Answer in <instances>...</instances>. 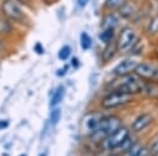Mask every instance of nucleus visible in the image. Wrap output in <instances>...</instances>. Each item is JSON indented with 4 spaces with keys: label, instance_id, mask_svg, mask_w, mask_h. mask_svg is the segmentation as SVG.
I'll return each mask as SVG.
<instances>
[{
    "label": "nucleus",
    "instance_id": "f257e3e1",
    "mask_svg": "<svg viewBox=\"0 0 158 156\" xmlns=\"http://www.w3.org/2000/svg\"><path fill=\"white\" fill-rule=\"evenodd\" d=\"M143 87H144V81L139 79L135 72L125 76H117L110 84V90L120 91L131 96L141 95Z\"/></svg>",
    "mask_w": 158,
    "mask_h": 156
},
{
    "label": "nucleus",
    "instance_id": "f03ea898",
    "mask_svg": "<svg viewBox=\"0 0 158 156\" xmlns=\"http://www.w3.org/2000/svg\"><path fill=\"white\" fill-rule=\"evenodd\" d=\"M122 125V122L118 117L116 115H107L102 117L100 120L98 128L90 133V139L95 142H102L107 136H110L115 130H117Z\"/></svg>",
    "mask_w": 158,
    "mask_h": 156
},
{
    "label": "nucleus",
    "instance_id": "7ed1b4c3",
    "mask_svg": "<svg viewBox=\"0 0 158 156\" xmlns=\"http://www.w3.org/2000/svg\"><path fill=\"white\" fill-rule=\"evenodd\" d=\"M132 101H133V96L120 92V91L110 90L107 93H105L101 97L100 107L105 111H112V109H118V108L126 107Z\"/></svg>",
    "mask_w": 158,
    "mask_h": 156
},
{
    "label": "nucleus",
    "instance_id": "20e7f679",
    "mask_svg": "<svg viewBox=\"0 0 158 156\" xmlns=\"http://www.w3.org/2000/svg\"><path fill=\"white\" fill-rule=\"evenodd\" d=\"M116 43H117L118 50L121 53H126V52L133 50V48L138 43V34H137L136 29L133 27H131V26L122 27L120 29L118 34H117Z\"/></svg>",
    "mask_w": 158,
    "mask_h": 156
},
{
    "label": "nucleus",
    "instance_id": "39448f33",
    "mask_svg": "<svg viewBox=\"0 0 158 156\" xmlns=\"http://www.w3.org/2000/svg\"><path fill=\"white\" fill-rule=\"evenodd\" d=\"M130 136H131V129L126 125H121L117 130H115L110 136H107L101 142V146L104 150H118L121 145Z\"/></svg>",
    "mask_w": 158,
    "mask_h": 156
},
{
    "label": "nucleus",
    "instance_id": "423d86ee",
    "mask_svg": "<svg viewBox=\"0 0 158 156\" xmlns=\"http://www.w3.org/2000/svg\"><path fill=\"white\" fill-rule=\"evenodd\" d=\"M135 74L143 81H157L158 82V65L151 61H138Z\"/></svg>",
    "mask_w": 158,
    "mask_h": 156
},
{
    "label": "nucleus",
    "instance_id": "0eeeda50",
    "mask_svg": "<svg viewBox=\"0 0 158 156\" xmlns=\"http://www.w3.org/2000/svg\"><path fill=\"white\" fill-rule=\"evenodd\" d=\"M1 12L10 20V21H17L22 22L25 20V14L15 0H2L1 2Z\"/></svg>",
    "mask_w": 158,
    "mask_h": 156
},
{
    "label": "nucleus",
    "instance_id": "6e6552de",
    "mask_svg": "<svg viewBox=\"0 0 158 156\" xmlns=\"http://www.w3.org/2000/svg\"><path fill=\"white\" fill-rule=\"evenodd\" d=\"M138 64V60L135 57H127L125 59H122L121 61H118L114 69H112V74L115 75V77L117 76H125V75H130L135 72V69Z\"/></svg>",
    "mask_w": 158,
    "mask_h": 156
},
{
    "label": "nucleus",
    "instance_id": "1a4fd4ad",
    "mask_svg": "<svg viewBox=\"0 0 158 156\" xmlns=\"http://www.w3.org/2000/svg\"><path fill=\"white\" fill-rule=\"evenodd\" d=\"M153 122H154L153 114L149 113V112H143V113L138 114V115L133 119V122H132L131 125H130V129H131L132 133L138 134V133H142V131L147 130V129L152 125Z\"/></svg>",
    "mask_w": 158,
    "mask_h": 156
},
{
    "label": "nucleus",
    "instance_id": "9d476101",
    "mask_svg": "<svg viewBox=\"0 0 158 156\" xmlns=\"http://www.w3.org/2000/svg\"><path fill=\"white\" fill-rule=\"evenodd\" d=\"M120 21H121V16L118 15V12L109 11L102 16L100 27L102 29H115L116 27H118Z\"/></svg>",
    "mask_w": 158,
    "mask_h": 156
},
{
    "label": "nucleus",
    "instance_id": "9b49d317",
    "mask_svg": "<svg viewBox=\"0 0 158 156\" xmlns=\"http://www.w3.org/2000/svg\"><path fill=\"white\" fill-rule=\"evenodd\" d=\"M118 47L116 42H111L109 44H105V48L101 52V60L102 63H109L111 59H114L116 57V54L118 53Z\"/></svg>",
    "mask_w": 158,
    "mask_h": 156
},
{
    "label": "nucleus",
    "instance_id": "f8f14e48",
    "mask_svg": "<svg viewBox=\"0 0 158 156\" xmlns=\"http://www.w3.org/2000/svg\"><path fill=\"white\" fill-rule=\"evenodd\" d=\"M102 117L104 115H101L100 113H90V114H88L85 117V119H84L85 130H88L89 133H93L98 128V125H99L100 120L102 119Z\"/></svg>",
    "mask_w": 158,
    "mask_h": 156
},
{
    "label": "nucleus",
    "instance_id": "ddd939ff",
    "mask_svg": "<svg viewBox=\"0 0 158 156\" xmlns=\"http://www.w3.org/2000/svg\"><path fill=\"white\" fill-rule=\"evenodd\" d=\"M137 11H138V9H137V6L133 4V2H131V1H127L117 12H118V15L121 16V18H125V20H131V18H133L136 15H137Z\"/></svg>",
    "mask_w": 158,
    "mask_h": 156
},
{
    "label": "nucleus",
    "instance_id": "4468645a",
    "mask_svg": "<svg viewBox=\"0 0 158 156\" xmlns=\"http://www.w3.org/2000/svg\"><path fill=\"white\" fill-rule=\"evenodd\" d=\"M146 32L151 37L158 34V14L149 17V20L147 21V25H146Z\"/></svg>",
    "mask_w": 158,
    "mask_h": 156
},
{
    "label": "nucleus",
    "instance_id": "2eb2a0df",
    "mask_svg": "<svg viewBox=\"0 0 158 156\" xmlns=\"http://www.w3.org/2000/svg\"><path fill=\"white\" fill-rule=\"evenodd\" d=\"M128 0H105L104 2V6L107 11H114V12H117Z\"/></svg>",
    "mask_w": 158,
    "mask_h": 156
},
{
    "label": "nucleus",
    "instance_id": "dca6fc26",
    "mask_svg": "<svg viewBox=\"0 0 158 156\" xmlns=\"http://www.w3.org/2000/svg\"><path fill=\"white\" fill-rule=\"evenodd\" d=\"M64 93H65V88H64V86H58L57 90L54 91L52 98H51V102H49L51 107H56V106H58V104L62 102V99H63V97H64Z\"/></svg>",
    "mask_w": 158,
    "mask_h": 156
},
{
    "label": "nucleus",
    "instance_id": "f3484780",
    "mask_svg": "<svg viewBox=\"0 0 158 156\" xmlns=\"http://www.w3.org/2000/svg\"><path fill=\"white\" fill-rule=\"evenodd\" d=\"M11 32H12V25L10 20L4 14H0V34H9Z\"/></svg>",
    "mask_w": 158,
    "mask_h": 156
},
{
    "label": "nucleus",
    "instance_id": "a211bd4d",
    "mask_svg": "<svg viewBox=\"0 0 158 156\" xmlns=\"http://www.w3.org/2000/svg\"><path fill=\"white\" fill-rule=\"evenodd\" d=\"M115 38V29H102L100 33V41L105 44L114 42Z\"/></svg>",
    "mask_w": 158,
    "mask_h": 156
},
{
    "label": "nucleus",
    "instance_id": "6ab92c4d",
    "mask_svg": "<svg viewBox=\"0 0 158 156\" xmlns=\"http://www.w3.org/2000/svg\"><path fill=\"white\" fill-rule=\"evenodd\" d=\"M93 44V41L90 38V36L86 33V32H83L80 34V47L83 50H88Z\"/></svg>",
    "mask_w": 158,
    "mask_h": 156
},
{
    "label": "nucleus",
    "instance_id": "aec40b11",
    "mask_svg": "<svg viewBox=\"0 0 158 156\" xmlns=\"http://www.w3.org/2000/svg\"><path fill=\"white\" fill-rule=\"evenodd\" d=\"M70 55H72V48L70 45H67V44L63 45L58 52V58L60 60H67L68 58H70Z\"/></svg>",
    "mask_w": 158,
    "mask_h": 156
},
{
    "label": "nucleus",
    "instance_id": "412c9836",
    "mask_svg": "<svg viewBox=\"0 0 158 156\" xmlns=\"http://www.w3.org/2000/svg\"><path fill=\"white\" fill-rule=\"evenodd\" d=\"M60 114H62L60 108H53L52 112H51V117H49L51 123L52 124H57L59 122V119H60Z\"/></svg>",
    "mask_w": 158,
    "mask_h": 156
},
{
    "label": "nucleus",
    "instance_id": "4be33fe9",
    "mask_svg": "<svg viewBox=\"0 0 158 156\" xmlns=\"http://www.w3.org/2000/svg\"><path fill=\"white\" fill-rule=\"evenodd\" d=\"M148 149H149V155L151 156H158V138L151 144V146Z\"/></svg>",
    "mask_w": 158,
    "mask_h": 156
},
{
    "label": "nucleus",
    "instance_id": "5701e85b",
    "mask_svg": "<svg viewBox=\"0 0 158 156\" xmlns=\"http://www.w3.org/2000/svg\"><path fill=\"white\" fill-rule=\"evenodd\" d=\"M77 2H78V7H79V9H84V7L88 5L89 0H78Z\"/></svg>",
    "mask_w": 158,
    "mask_h": 156
},
{
    "label": "nucleus",
    "instance_id": "b1692460",
    "mask_svg": "<svg viewBox=\"0 0 158 156\" xmlns=\"http://www.w3.org/2000/svg\"><path fill=\"white\" fill-rule=\"evenodd\" d=\"M35 50H36L37 53L42 54V53H43V49H42V44H41V43H37V44L35 45Z\"/></svg>",
    "mask_w": 158,
    "mask_h": 156
},
{
    "label": "nucleus",
    "instance_id": "393cba45",
    "mask_svg": "<svg viewBox=\"0 0 158 156\" xmlns=\"http://www.w3.org/2000/svg\"><path fill=\"white\" fill-rule=\"evenodd\" d=\"M7 125H9L7 120H0V129H5Z\"/></svg>",
    "mask_w": 158,
    "mask_h": 156
},
{
    "label": "nucleus",
    "instance_id": "a878e982",
    "mask_svg": "<svg viewBox=\"0 0 158 156\" xmlns=\"http://www.w3.org/2000/svg\"><path fill=\"white\" fill-rule=\"evenodd\" d=\"M17 2L23 4V5H30V0H17Z\"/></svg>",
    "mask_w": 158,
    "mask_h": 156
},
{
    "label": "nucleus",
    "instance_id": "bb28decb",
    "mask_svg": "<svg viewBox=\"0 0 158 156\" xmlns=\"http://www.w3.org/2000/svg\"><path fill=\"white\" fill-rule=\"evenodd\" d=\"M4 48V43H2V41L0 39V49H2Z\"/></svg>",
    "mask_w": 158,
    "mask_h": 156
},
{
    "label": "nucleus",
    "instance_id": "cd10ccee",
    "mask_svg": "<svg viewBox=\"0 0 158 156\" xmlns=\"http://www.w3.org/2000/svg\"><path fill=\"white\" fill-rule=\"evenodd\" d=\"M156 54H157V55H158V45H157V47H156Z\"/></svg>",
    "mask_w": 158,
    "mask_h": 156
},
{
    "label": "nucleus",
    "instance_id": "c85d7f7f",
    "mask_svg": "<svg viewBox=\"0 0 158 156\" xmlns=\"http://www.w3.org/2000/svg\"><path fill=\"white\" fill-rule=\"evenodd\" d=\"M40 156H46V154H41V155H40Z\"/></svg>",
    "mask_w": 158,
    "mask_h": 156
},
{
    "label": "nucleus",
    "instance_id": "c756f323",
    "mask_svg": "<svg viewBox=\"0 0 158 156\" xmlns=\"http://www.w3.org/2000/svg\"><path fill=\"white\" fill-rule=\"evenodd\" d=\"M111 156H118V155H111Z\"/></svg>",
    "mask_w": 158,
    "mask_h": 156
},
{
    "label": "nucleus",
    "instance_id": "7c9ffc66",
    "mask_svg": "<svg viewBox=\"0 0 158 156\" xmlns=\"http://www.w3.org/2000/svg\"><path fill=\"white\" fill-rule=\"evenodd\" d=\"M21 156H26V155H21Z\"/></svg>",
    "mask_w": 158,
    "mask_h": 156
}]
</instances>
